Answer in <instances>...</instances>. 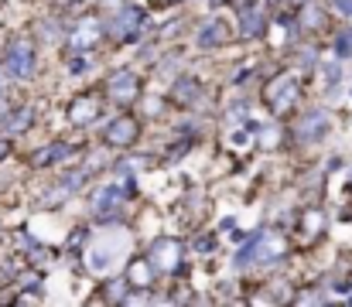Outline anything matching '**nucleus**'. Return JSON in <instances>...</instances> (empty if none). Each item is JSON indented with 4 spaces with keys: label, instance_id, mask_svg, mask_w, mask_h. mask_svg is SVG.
Returning <instances> with one entry per match:
<instances>
[{
    "label": "nucleus",
    "instance_id": "obj_1",
    "mask_svg": "<svg viewBox=\"0 0 352 307\" xmlns=\"http://www.w3.org/2000/svg\"><path fill=\"white\" fill-rule=\"evenodd\" d=\"M123 253H126V236H123V232L117 236V242H113V232H107V236L93 239V242H89V249H86L89 270H93V273H110V270L120 263V256H123Z\"/></svg>",
    "mask_w": 352,
    "mask_h": 307
},
{
    "label": "nucleus",
    "instance_id": "obj_2",
    "mask_svg": "<svg viewBox=\"0 0 352 307\" xmlns=\"http://www.w3.org/2000/svg\"><path fill=\"white\" fill-rule=\"evenodd\" d=\"M284 253V242L280 239H274L270 232H256L253 239H250V246H243L239 249V256H236V266L239 270H246V266H267V263H277V256Z\"/></svg>",
    "mask_w": 352,
    "mask_h": 307
},
{
    "label": "nucleus",
    "instance_id": "obj_3",
    "mask_svg": "<svg viewBox=\"0 0 352 307\" xmlns=\"http://www.w3.org/2000/svg\"><path fill=\"white\" fill-rule=\"evenodd\" d=\"M298 96H301V82L294 79V76H277L267 89H263V100H267V106L277 113V116H287L294 106H298Z\"/></svg>",
    "mask_w": 352,
    "mask_h": 307
},
{
    "label": "nucleus",
    "instance_id": "obj_4",
    "mask_svg": "<svg viewBox=\"0 0 352 307\" xmlns=\"http://www.w3.org/2000/svg\"><path fill=\"white\" fill-rule=\"evenodd\" d=\"M34 45L28 38H14L3 52V69L10 79H31L34 76Z\"/></svg>",
    "mask_w": 352,
    "mask_h": 307
},
{
    "label": "nucleus",
    "instance_id": "obj_5",
    "mask_svg": "<svg viewBox=\"0 0 352 307\" xmlns=\"http://www.w3.org/2000/svg\"><path fill=\"white\" fill-rule=\"evenodd\" d=\"M123 205H126V188H120V185H100L96 192H93V198H89V212L96 215V218H117L120 212H123Z\"/></svg>",
    "mask_w": 352,
    "mask_h": 307
},
{
    "label": "nucleus",
    "instance_id": "obj_6",
    "mask_svg": "<svg viewBox=\"0 0 352 307\" xmlns=\"http://www.w3.org/2000/svg\"><path fill=\"white\" fill-rule=\"evenodd\" d=\"M144 10L140 7H123L117 10L110 21H107V34L113 38V41H133L137 34H140V27H144Z\"/></svg>",
    "mask_w": 352,
    "mask_h": 307
},
{
    "label": "nucleus",
    "instance_id": "obj_7",
    "mask_svg": "<svg viewBox=\"0 0 352 307\" xmlns=\"http://www.w3.org/2000/svg\"><path fill=\"white\" fill-rule=\"evenodd\" d=\"M147 260H151V266H154L157 273H175V270L182 266V242L161 236V239H154Z\"/></svg>",
    "mask_w": 352,
    "mask_h": 307
},
{
    "label": "nucleus",
    "instance_id": "obj_8",
    "mask_svg": "<svg viewBox=\"0 0 352 307\" xmlns=\"http://www.w3.org/2000/svg\"><path fill=\"white\" fill-rule=\"evenodd\" d=\"M107 93H110V100L120 102V106L140 100V79H137V72H133V69H120V72H113L110 82H107Z\"/></svg>",
    "mask_w": 352,
    "mask_h": 307
},
{
    "label": "nucleus",
    "instance_id": "obj_9",
    "mask_svg": "<svg viewBox=\"0 0 352 307\" xmlns=\"http://www.w3.org/2000/svg\"><path fill=\"white\" fill-rule=\"evenodd\" d=\"M329 126H332V116L325 109H308L301 116V123H298V140L301 144H315V140H322L329 133Z\"/></svg>",
    "mask_w": 352,
    "mask_h": 307
},
{
    "label": "nucleus",
    "instance_id": "obj_10",
    "mask_svg": "<svg viewBox=\"0 0 352 307\" xmlns=\"http://www.w3.org/2000/svg\"><path fill=\"white\" fill-rule=\"evenodd\" d=\"M267 31V14H263V3H246L239 10V34L246 41H260Z\"/></svg>",
    "mask_w": 352,
    "mask_h": 307
},
{
    "label": "nucleus",
    "instance_id": "obj_11",
    "mask_svg": "<svg viewBox=\"0 0 352 307\" xmlns=\"http://www.w3.org/2000/svg\"><path fill=\"white\" fill-rule=\"evenodd\" d=\"M100 113H103V102L96 100L93 93H82V96H76L69 102V123L72 126H89Z\"/></svg>",
    "mask_w": 352,
    "mask_h": 307
},
{
    "label": "nucleus",
    "instance_id": "obj_12",
    "mask_svg": "<svg viewBox=\"0 0 352 307\" xmlns=\"http://www.w3.org/2000/svg\"><path fill=\"white\" fill-rule=\"evenodd\" d=\"M137 133H140V123H137L133 116H120V120H113V123L107 126L103 140H107L110 147H130V144L137 140Z\"/></svg>",
    "mask_w": 352,
    "mask_h": 307
},
{
    "label": "nucleus",
    "instance_id": "obj_13",
    "mask_svg": "<svg viewBox=\"0 0 352 307\" xmlns=\"http://www.w3.org/2000/svg\"><path fill=\"white\" fill-rule=\"evenodd\" d=\"M171 102H175V106H185V109L199 106V102H202V86H199L192 76L178 79V82L171 86Z\"/></svg>",
    "mask_w": 352,
    "mask_h": 307
},
{
    "label": "nucleus",
    "instance_id": "obj_14",
    "mask_svg": "<svg viewBox=\"0 0 352 307\" xmlns=\"http://www.w3.org/2000/svg\"><path fill=\"white\" fill-rule=\"evenodd\" d=\"M31 123H34V109H31V106H17V109H7V113L0 116V130H3L7 137L24 133Z\"/></svg>",
    "mask_w": 352,
    "mask_h": 307
},
{
    "label": "nucleus",
    "instance_id": "obj_15",
    "mask_svg": "<svg viewBox=\"0 0 352 307\" xmlns=\"http://www.w3.org/2000/svg\"><path fill=\"white\" fill-rule=\"evenodd\" d=\"M199 48H219V45H226L230 41V27L216 17V21H209L206 27H199Z\"/></svg>",
    "mask_w": 352,
    "mask_h": 307
},
{
    "label": "nucleus",
    "instance_id": "obj_16",
    "mask_svg": "<svg viewBox=\"0 0 352 307\" xmlns=\"http://www.w3.org/2000/svg\"><path fill=\"white\" fill-rule=\"evenodd\" d=\"M76 157V147H69V144H52V147H45L41 154H34L31 157V164L34 168H48V164H62V161H72Z\"/></svg>",
    "mask_w": 352,
    "mask_h": 307
},
{
    "label": "nucleus",
    "instance_id": "obj_17",
    "mask_svg": "<svg viewBox=\"0 0 352 307\" xmlns=\"http://www.w3.org/2000/svg\"><path fill=\"white\" fill-rule=\"evenodd\" d=\"M100 34H103V24H100L96 17H89V21H82V24L72 31V48H76V52H82V48L96 45V41H100Z\"/></svg>",
    "mask_w": 352,
    "mask_h": 307
},
{
    "label": "nucleus",
    "instance_id": "obj_18",
    "mask_svg": "<svg viewBox=\"0 0 352 307\" xmlns=\"http://www.w3.org/2000/svg\"><path fill=\"white\" fill-rule=\"evenodd\" d=\"M79 185H82V174H65V178H62V181H58V185H55V188H52L45 198H41V205H48V208H52L55 202H65V198H69V195H72Z\"/></svg>",
    "mask_w": 352,
    "mask_h": 307
},
{
    "label": "nucleus",
    "instance_id": "obj_19",
    "mask_svg": "<svg viewBox=\"0 0 352 307\" xmlns=\"http://www.w3.org/2000/svg\"><path fill=\"white\" fill-rule=\"evenodd\" d=\"M154 266H151V260H133L130 263V284L133 287H140V291H147L151 287V280H154Z\"/></svg>",
    "mask_w": 352,
    "mask_h": 307
},
{
    "label": "nucleus",
    "instance_id": "obj_20",
    "mask_svg": "<svg viewBox=\"0 0 352 307\" xmlns=\"http://www.w3.org/2000/svg\"><path fill=\"white\" fill-rule=\"evenodd\" d=\"M322 225H325V215H322L318 208H308V212H305V218H301V236L315 239V236L322 232Z\"/></svg>",
    "mask_w": 352,
    "mask_h": 307
},
{
    "label": "nucleus",
    "instance_id": "obj_21",
    "mask_svg": "<svg viewBox=\"0 0 352 307\" xmlns=\"http://www.w3.org/2000/svg\"><path fill=\"white\" fill-rule=\"evenodd\" d=\"M322 24H325V10H322V7H315V3H311V7H305V10H301V27L315 31V27H322Z\"/></svg>",
    "mask_w": 352,
    "mask_h": 307
},
{
    "label": "nucleus",
    "instance_id": "obj_22",
    "mask_svg": "<svg viewBox=\"0 0 352 307\" xmlns=\"http://www.w3.org/2000/svg\"><path fill=\"white\" fill-rule=\"evenodd\" d=\"M93 69V58L89 55H72V62H69V72L72 76H82V72H89Z\"/></svg>",
    "mask_w": 352,
    "mask_h": 307
},
{
    "label": "nucleus",
    "instance_id": "obj_23",
    "mask_svg": "<svg viewBox=\"0 0 352 307\" xmlns=\"http://www.w3.org/2000/svg\"><path fill=\"white\" fill-rule=\"evenodd\" d=\"M336 55H339V58H349L352 55V27L339 34V41H336Z\"/></svg>",
    "mask_w": 352,
    "mask_h": 307
},
{
    "label": "nucleus",
    "instance_id": "obj_24",
    "mask_svg": "<svg viewBox=\"0 0 352 307\" xmlns=\"http://www.w3.org/2000/svg\"><path fill=\"white\" fill-rule=\"evenodd\" d=\"M332 7H336L339 14H346V17H352V0H332Z\"/></svg>",
    "mask_w": 352,
    "mask_h": 307
},
{
    "label": "nucleus",
    "instance_id": "obj_25",
    "mask_svg": "<svg viewBox=\"0 0 352 307\" xmlns=\"http://www.w3.org/2000/svg\"><path fill=\"white\" fill-rule=\"evenodd\" d=\"M7 150H10V144H7V140H3V137H0V161H3V157H7Z\"/></svg>",
    "mask_w": 352,
    "mask_h": 307
},
{
    "label": "nucleus",
    "instance_id": "obj_26",
    "mask_svg": "<svg viewBox=\"0 0 352 307\" xmlns=\"http://www.w3.org/2000/svg\"><path fill=\"white\" fill-rule=\"evenodd\" d=\"M7 109H10V102H7V96H3V93H0V116H3V113H7Z\"/></svg>",
    "mask_w": 352,
    "mask_h": 307
}]
</instances>
